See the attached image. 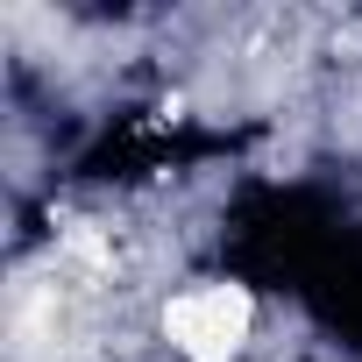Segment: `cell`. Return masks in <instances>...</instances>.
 <instances>
[{"label":"cell","mask_w":362,"mask_h":362,"mask_svg":"<svg viewBox=\"0 0 362 362\" xmlns=\"http://www.w3.org/2000/svg\"><path fill=\"white\" fill-rule=\"evenodd\" d=\"M256 298L242 284H192L163 305V341L185 355V362H235L249 341Z\"/></svg>","instance_id":"1"}]
</instances>
